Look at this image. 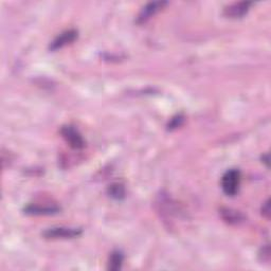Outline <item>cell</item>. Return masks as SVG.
Here are the masks:
<instances>
[{"instance_id":"obj_1","label":"cell","mask_w":271,"mask_h":271,"mask_svg":"<svg viewBox=\"0 0 271 271\" xmlns=\"http://www.w3.org/2000/svg\"><path fill=\"white\" fill-rule=\"evenodd\" d=\"M241 172L239 170H229L221 178V187L228 196H234L240 190L241 185Z\"/></svg>"},{"instance_id":"obj_2","label":"cell","mask_w":271,"mask_h":271,"mask_svg":"<svg viewBox=\"0 0 271 271\" xmlns=\"http://www.w3.org/2000/svg\"><path fill=\"white\" fill-rule=\"evenodd\" d=\"M61 134L63 138L66 140L72 149L76 150H81L85 146V141L83 137L81 136V134L71 125H66L61 129Z\"/></svg>"},{"instance_id":"obj_3","label":"cell","mask_w":271,"mask_h":271,"mask_svg":"<svg viewBox=\"0 0 271 271\" xmlns=\"http://www.w3.org/2000/svg\"><path fill=\"white\" fill-rule=\"evenodd\" d=\"M81 230L70 228H52L44 233L47 239H73L81 234Z\"/></svg>"},{"instance_id":"obj_4","label":"cell","mask_w":271,"mask_h":271,"mask_svg":"<svg viewBox=\"0 0 271 271\" xmlns=\"http://www.w3.org/2000/svg\"><path fill=\"white\" fill-rule=\"evenodd\" d=\"M78 37V32L75 30H68L64 33H62L61 35L57 36L52 44L50 45L51 50H57V49H61L66 45H69L72 42H75L76 38Z\"/></svg>"},{"instance_id":"obj_5","label":"cell","mask_w":271,"mask_h":271,"mask_svg":"<svg viewBox=\"0 0 271 271\" xmlns=\"http://www.w3.org/2000/svg\"><path fill=\"white\" fill-rule=\"evenodd\" d=\"M251 2H237L228 6L225 10V15L230 18H241L249 11Z\"/></svg>"},{"instance_id":"obj_6","label":"cell","mask_w":271,"mask_h":271,"mask_svg":"<svg viewBox=\"0 0 271 271\" xmlns=\"http://www.w3.org/2000/svg\"><path fill=\"white\" fill-rule=\"evenodd\" d=\"M167 4V2L159 1V2H151L146 6L143 7V10L140 12L138 16V22H145L147 19H150L153 15H155L157 12H159L162 7Z\"/></svg>"},{"instance_id":"obj_7","label":"cell","mask_w":271,"mask_h":271,"mask_svg":"<svg viewBox=\"0 0 271 271\" xmlns=\"http://www.w3.org/2000/svg\"><path fill=\"white\" fill-rule=\"evenodd\" d=\"M59 211L57 207H44L40 206H29L26 209V213L28 214H52V213H56Z\"/></svg>"},{"instance_id":"obj_8","label":"cell","mask_w":271,"mask_h":271,"mask_svg":"<svg viewBox=\"0 0 271 271\" xmlns=\"http://www.w3.org/2000/svg\"><path fill=\"white\" fill-rule=\"evenodd\" d=\"M123 263V256L122 253L119 251L112 252L111 256L109 258V263H108V269L110 270H119L122 266Z\"/></svg>"},{"instance_id":"obj_9","label":"cell","mask_w":271,"mask_h":271,"mask_svg":"<svg viewBox=\"0 0 271 271\" xmlns=\"http://www.w3.org/2000/svg\"><path fill=\"white\" fill-rule=\"evenodd\" d=\"M109 194H110V196L112 197V198L121 199V198H123V197L125 196L124 186H123L122 184H119V183L112 184L109 187Z\"/></svg>"},{"instance_id":"obj_10","label":"cell","mask_w":271,"mask_h":271,"mask_svg":"<svg viewBox=\"0 0 271 271\" xmlns=\"http://www.w3.org/2000/svg\"><path fill=\"white\" fill-rule=\"evenodd\" d=\"M225 213V215H224V218L228 221H230V223H232V221H234V223H237V221L241 220L243 217L242 215L240 214V213H237L236 211H231V210H227Z\"/></svg>"},{"instance_id":"obj_11","label":"cell","mask_w":271,"mask_h":271,"mask_svg":"<svg viewBox=\"0 0 271 271\" xmlns=\"http://www.w3.org/2000/svg\"><path fill=\"white\" fill-rule=\"evenodd\" d=\"M270 204H269V200H267V202L264 204V207H263L262 211H263V214H266V217H269V212H270Z\"/></svg>"}]
</instances>
